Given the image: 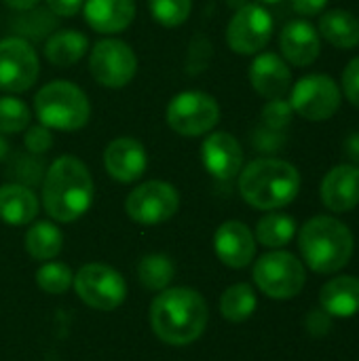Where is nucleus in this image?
I'll list each match as a JSON object with an SVG mask.
<instances>
[{"mask_svg": "<svg viewBox=\"0 0 359 361\" xmlns=\"http://www.w3.org/2000/svg\"><path fill=\"white\" fill-rule=\"evenodd\" d=\"M93 195L91 171L80 159L63 154L47 167L42 178V205L55 222L68 224L85 216L93 203Z\"/></svg>", "mask_w": 359, "mask_h": 361, "instance_id": "f257e3e1", "label": "nucleus"}, {"mask_svg": "<svg viewBox=\"0 0 359 361\" xmlns=\"http://www.w3.org/2000/svg\"><path fill=\"white\" fill-rule=\"evenodd\" d=\"M207 319L205 298L190 288H167L150 305V328L171 347H184L201 338Z\"/></svg>", "mask_w": 359, "mask_h": 361, "instance_id": "f03ea898", "label": "nucleus"}, {"mask_svg": "<svg viewBox=\"0 0 359 361\" xmlns=\"http://www.w3.org/2000/svg\"><path fill=\"white\" fill-rule=\"evenodd\" d=\"M300 190L298 169L275 157H262L239 171V192L256 209L273 212L290 205Z\"/></svg>", "mask_w": 359, "mask_h": 361, "instance_id": "7ed1b4c3", "label": "nucleus"}, {"mask_svg": "<svg viewBox=\"0 0 359 361\" xmlns=\"http://www.w3.org/2000/svg\"><path fill=\"white\" fill-rule=\"evenodd\" d=\"M298 247L315 273H336L353 256V233L332 216H315L300 228Z\"/></svg>", "mask_w": 359, "mask_h": 361, "instance_id": "20e7f679", "label": "nucleus"}, {"mask_svg": "<svg viewBox=\"0 0 359 361\" xmlns=\"http://www.w3.org/2000/svg\"><path fill=\"white\" fill-rule=\"evenodd\" d=\"M34 112L40 125L53 131H78L89 123L91 102L76 82L51 80L38 89Z\"/></svg>", "mask_w": 359, "mask_h": 361, "instance_id": "39448f33", "label": "nucleus"}, {"mask_svg": "<svg viewBox=\"0 0 359 361\" xmlns=\"http://www.w3.org/2000/svg\"><path fill=\"white\" fill-rule=\"evenodd\" d=\"M165 121L171 131L182 137H199L209 133L220 121V104L205 91H182L174 95L165 108Z\"/></svg>", "mask_w": 359, "mask_h": 361, "instance_id": "423d86ee", "label": "nucleus"}, {"mask_svg": "<svg viewBox=\"0 0 359 361\" xmlns=\"http://www.w3.org/2000/svg\"><path fill=\"white\" fill-rule=\"evenodd\" d=\"M256 286L273 300H290L305 288L307 275L303 262L284 250L269 252L254 264Z\"/></svg>", "mask_w": 359, "mask_h": 361, "instance_id": "0eeeda50", "label": "nucleus"}, {"mask_svg": "<svg viewBox=\"0 0 359 361\" xmlns=\"http://www.w3.org/2000/svg\"><path fill=\"white\" fill-rule=\"evenodd\" d=\"M89 72L106 89H123L138 74L135 51L121 38H102L89 53Z\"/></svg>", "mask_w": 359, "mask_h": 361, "instance_id": "6e6552de", "label": "nucleus"}, {"mask_svg": "<svg viewBox=\"0 0 359 361\" xmlns=\"http://www.w3.org/2000/svg\"><path fill=\"white\" fill-rule=\"evenodd\" d=\"M180 209V192L165 180H148L135 186L125 199L127 216L142 226H157L171 220Z\"/></svg>", "mask_w": 359, "mask_h": 361, "instance_id": "1a4fd4ad", "label": "nucleus"}, {"mask_svg": "<svg viewBox=\"0 0 359 361\" xmlns=\"http://www.w3.org/2000/svg\"><path fill=\"white\" fill-rule=\"evenodd\" d=\"M72 286L78 298L95 311H114L125 302L127 296V283L123 275L104 262L85 264L74 275Z\"/></svg>", "mask_w": 359, "mask_h": 361, "instance_id": "9d476101", "label": "nucleus"}, {"mask_svg": "<svg viewBox=\"0 0 359 361\" xmlns=\"http://www.w3.org/2000/svg\"><path fill=\"white\" fill-rule=\"evenodd\" d=\"M341 87L334 78L326 74H309L303 76L290 89V106L296 114L311 123H324L332 118L341 108Z\"/></svg>", "mask_w": 359, "mask_h": 361, "instance_id": "9b49d317", "label": "nucleus"}, {"mask_svg": "<svg viewBox=\"0 0 359 361\" xmlns=\"http://www.w3.org/2000/svg\"><path fill=\"white\" fill-rule=\"evenodd\" d=\"M40 74L38 53L32 42L19 36L0 40V91L11 95L23 93L36 85Z\"/></svg>", "mask_w": 359, "mask_h": 361, "instance_id": "f8f14e48", "label": "nucleus"}, {"mask_svg": "<svg viewBox=\"0 0 359 361\" xmlns=\"http://www.w3.org/2000/svg\"><path fill=\"white\" fill-rule=\"evenodd\" d=\"M273 17L262 4H243L226 25V42L237 55H258L273 36Z\"/></svg>", "mask_w": 359, "mask_h": 361, "instance_id": "ddd939ff", "label": "nucleus"}, {"mask_svg": "<svg viewBox=\"0 0 359 361\" xmlns=\"http://www.w3.org/2000/svg\"><path fill=\"white\" fill-rule=\"evenodd\" d=\"M201 163L212 178L229 182L243 169V148L233 133L212 131L201 144Z\"/></svg>", "mask_w": 359, "mask_h": 361, "instance_id": "4468645a", "label": "nucleus"}, {"mask_svg": "<svg viewBox=\"0 0 359 361\" xmlns=\"http://www.w3.org/2000/svg\"><path fill=\"white\" fill-rule=\"evenodd\" d=\"M104 167L108 176L121 184L138 182L148 167V154L144 144L129 135L112 140L104 150Z\"/></svg>", "mask_w": 359, "mask_h": 361, "instance_id": "2eb2a0df", "label": "nucleus"}, {"mask_svg": "<svg viewBox=\"0 0 359 361\" xmlns=\"http://www.w3.org/2000/svg\"><path fill=\"white\" fill-rule=\"evenodd\" d=\"M214 250L222 264L231 269H245L256 256V237L239 220H229L218 226L214 235Z\"/></svg>", "mask_w": 359, "mask_h": 361, "instance_id": "dca6fc26", "label": "nucleus"}, {"mask_svg": "<svg viewBox=\"0 0 359 361\" xmlns=\"http://www.w3.org/2000/svg\"><path fill=\"white\" fill-rule=\"evenodd\" d=\"M250 82L258 95L277 99L292 89V70L281 55L264 51L258 53L250 66Z\"/></svg>", "mask_w": 359, "mask_h": 361, "instance_id": "f3484780", "label": "nucleus"}, {"mask_svg": "<svg viewBox=\"0 0 359 361\" xmlns=\"http://www.w3.org/2000/svg\"><path fill=\"white\" fill-rule=\"evenodd\" d=\"M279 49L288 63L296 68L311 66L322 51L320 32L305 19H294L284 25L279 34Z\"/></svg>", "mask_w": 359, "mask_h": 361, "instance_id": "a211bd4d", "label": "nucleus"}, {"mask_svg": "<svg viewBox=\"0 0 359 361\" xmlns=\"http://www.w3.org/2000/svg\"><path fill=\"white\" fill-rule=\"evenodd\" d=\"M322 201L328 209L336 214L351 212L359 205V167L358 165H336L330 169L322 182Z\"/></svg>", "mask_w": 359, "mask_h": 361, "instance_id": "6ab92c4d", "label": "nucleus"}, {"mask_svg": "<svg viewBox=\"0 0 359 361\" xmlns=\"http://www.w3.org/2000/svg\"><path fill=\"white\" fill-rule=\"evenodd\" d=\"M85 21L99 34H118L135 17V0H85Z\"/></svg>", "mask_w": 359, "mask_h": 361, "instance_id": "aec40b11", "label": "nucleus"}, {"mask_svg": "<svg viewBox=\"0 0 359 361\" xmlns=\"http://www.w3.org/2000/svg\"><path fill=\"white\" fill-rule=\"evenodd\" d=\"M38 197L32 188L8 182L0 186V220L11 226L32 224L38 216Z\"/></svg>", "mask_w": 359, "mask_h": 361, "instance_id": "412c9836", "label": "nucleus"}, {"mask_svg": "<svg viewBox=\"0 0 359 361\" xmlns=\"http://www.w3.org/2000/svg\"><path fill=\"white\" fill-rule=\"evenodd\" d=\"M320 302L330 317H353L359 313V279L353 275H341L330 279L322 292Z\"/></svg>", "mask_w": 359, "mask_h": 361, "instance_id": "4be33fe9", "label": "nucleus"}, {"mask_svg": "<svg viewBox=\"0 0 359 361\" xmlns=\"http://www.w3.org/2000/svg\"><path fill=\"white\" fill-rule=\"evenodd\" d=\"M89 51V38L80 30H55L44 40V57L57 68H68L80 61Z\"/></svg>", "mask_w": 359, "mask_h": 361, "instance_id": "5701e85b", "label": "nucleus"}, {"mask_svg": "<svg viewBox=\"0 0 359 361\" xmlns=\"http://www.w3.org/2000/svg\"><path fill=\"white\" fill-rule=\"evenodd\" d=\"M317 32L336 49H355L359 44V19L345 8L324 13Z\"/></svg>", "mask_w": 359, "mask_h": 361, "instance_id": "b1692460", "label": "nucleus"}, {"mask_svg": "<svg viewBox=\"0 0 359 361\" xmlns=\"http://www.w3.org/2000/svg\"><path fill=\"white\" fill-rule=\"evenodd\" d=\"M59 17L53 15L47 6H34L30 11H19L17 17L11 19L13 36H19L28 42H42L47 40L59 25Z\"/></svg>", "mask_w": 359, "mask_h": 361, "instance_id": "393cba45", "label": "nucleus"}, {"mask_svg": "<svg viewBox=\"0 0 359 361\" xmlns=\"http://www.w3.org/2000/svg\"><path fill=\"white\" fill-rule=\"evenodd\" d=\"M23 243H25L28 254L34 260L49 262V260H53L61 252V247H63V235H61V231L53 222L40 220V222H34L28 228Z\"/></svg>", "mask_w": 359, "mask_h": 361, "instance_id": "a878e982", "label": "nucleus"}, {"mask_svg": "<svg viewBox=\"0 0 359 361\" xmlns=\"http://www.w3.org/2000/svg\"><path fill=\"white\" fill-rule=\"evenodd\" d=\"M294 235H296L294 218L288 214H279V212H271V214L262 216L256 226L258 243L264 247H271V250H279V247L288 245L294 239Z\"/></svg>", "mask_w": 359, "mask_h": 361, "instance_id": "bb28decb", "label": "nucleus"}, {"mask_svg": "<svg viewBox=\"0 0 359 361\" xmlns=\"http://www.w3.org/2000/svg\"><path fill=\"white\" fill-rule=\"evenodd\" d=\"M176 267L165 254H148L138 264V279L150 292H163L174 281Z\"/></svg>", "mask_w": 359, "mask_h": 361, "instance_id": "cd10ccee", "label": "nucleus"}, {"mask_svg": "<svg viewBox=\"0 0 359 361\" xmlns=\"http://www.w3.org/2000/svg\"><path fill=\"white\" fill-rule=\"evenodd\" d=\"M256 307H258L256 294H254L252 286H248V283L231 286L220 298V313L224 319H229L233 324L250 319L254 315Z\"/></svg>", "mask_w": 359, "mask_h": 361, "instance_id": "c85d7f7f", "label": "nucleus"}, {"mask_svg": "<svg viewBox=\"0 0 359 361\" xmlns=\"http://www.w3.org/2000/svg\"><path fill=\"white\" fill-rule=\"evenodd\" d=\"M32 121V110L30 106L13 95H2L0 97V133L11 135L25 131Z\"/></svg>", "mask_w": 359, "mask_h": 361, "instance_id": "c756f323", "label": "nucleus"}, {"mask_svg": "<svg viewBox=\"0 0 359 361\" xmlns=\"http://www.w3.org/2000/svg\"><path fill=\"white\" fill-rule=\"evenodd\" d=\"M47 173V165L40 157L30 154L28 150L21 154H13L11 163H8V176L17 182L23 184L28 188L42 184V178Z\"/></svg>", "mask_w": 359, "mask_h": 361, "instance_id": "7c9ffc66", "label": "nucleus"}, {"mask_svg": "<svg viewBox=\"0 0 359 361\" xmlns=\"http://www.w3.org/2000/svg\"><path fill=\"white\" fill-rule=\"evenodd\" d=\"M36 283L47 294H63L74 283V273L63 262H44L36 271Z\"/></svg>", "mask_w": 359, "mask_h": 361, "instance_id": "2f4dec72", "label": "nucleus"}, {"mask_svg": "<svg viewBox=\"0 0 359 361\" xmlns=\"http://www.w3.org/2000/svg\"><path fill=\"white\" fill-rule=\"evenodd\" d=\"M150 15L165 27L182 25L193 11V0H148Z\"/></svg>", "mask_w": 359, "mask_h": 361, "instance_id": "473e14b6", "label": "nucleus"}, {"mask_svg": "<svg viewBox=\"0 0 359 361\" xmlns=\"http://www.w3.org/2000/svg\"><path fill=\"white\" fill-rule=\"evenodd\" d=\"M292 114L294 110L290 102H286L284 97L269 99L262 108V123L273 131H284L292 123Z\"/></svg>", "mask_w": 359, "mask_h": 361, "instance_id": "72a5a7b5", "label": "nucleus"}, {"mask_svg": "<svg viewBox=\"0 0 359 361\" xmlns=\"http://www.w3.org/2000/svg\"><path fill=\"white\" fill-rule=\"evenodd\" d=\"M23 146L30 154H36V157H42L44 152L51 150L53 146V129L44 127V125H34V127H28L25 129V135H23Z\"/></svg>", "mask_w": 359, "mask_h": 361, "instance_id": "f704fd0d", "label": "nucleus"}, {"mask_svg": "<svg viewBox=\"0 0 359 361\" xmlns=\"http://www.w3.org/2000/svg\"><path fill=\"white\" fill-rule=\"evenodd\" d=\"M209 57H212V44H209V40L207 38H201V36H197L193 42H190V51H188V72L190 74H197V72H201L203 68H207V63H209Z\"/></svg>", "mask_w": 359, "mask_h": 361, "instance_id": "c9c22d12", "label": "nucleus"}, {"mask_svg": "<svg viewBox=\"0 0 359 361\" xmlns=\"http://www.w3.org/2000/svg\"><path fill=\"white\" fill-rule=\"evenodd\" d=\"M343 93H345V97L359 108V57L355 59H351L349 63H347V68H345V72H343Z\"/></svg>", "mask_w": 359, "mask_h": 361, "instance_id": "e433bc0d", "label": "nucleus"}, {"mask_svg": "<svg viewBox=\"0 0 359 361\" xmlns=\"http://www.w3.org/2000/svg\"><path fill=\"white\" fill-rule=\"evenodd\" d=\"M85 0H47V8L57 17H74L83 11Z\"/></svg>", "mask_w": 359, "mask_h": 361, "instance_id": "4c0bfd02", "label": "nucleus"}, {"mask_svg": "<svg viewBox=\"0 0 359 361\" xmlns=\"http://www.w3.org/2000/svg\"><path fill=\"white\" fill-rule=\"evenodd\" d=\"M307 330L317 336L326 334L330 330V315L326 311H311L307 317Z\"/></svg>", "mask_w": 359, "mask_h": 361, "instance_id": "58836bf2", "label": "nucleus"}, {"mask_svg": "<svg viewBox=\"0 0 359 361\" xmlns=\"http://www.w3.org/2000/svg\"><path fill=\"white\" fill-rule=\"evenodd\" d=\"M328 6V0H292V8L303 17L320 15Z\"/></svg>", "mask_w": 359, "mask_h": 361, "instance_id": "ea45409f", "label": "nucleus"}, {"mask_svg": "<svg viewBox=\"0 0 359 361\" xmlns=\"http://www.w3.org/2000/svg\"><path fill=\"white\" fill-rule=\"evenodd\" d=\"M38 2L40 0H4V4L6 6H11L13 11H30V8H34V6H38Z\"/></svg>", "mask_w": 359, "mask_h": 361, "instance_id": "a19ab883", "label": "nucleus"}, {"mask_svg": "<svg viewBox=\"0 0 359 361\" xmlns=\"http://www.w3.org/2000/svg\"><path fill=\"white\" fill-rule=\"evenodd\" d=\"M345 148H347V154L351 159L359 161V133H353L347 142H345Z\"/></svg>", "mask_w": 359, "mask_h": 361, "instance_id": "79ce46f5", "label": "nucleus"}, {"mask_svg": "<svg viewBox=\"0 0 359 361\" xmlns=\"http://www.w3.org/2000/svg\"><path fill=\"white\" fill-rule=\"evenodd\" d=\"M8 152H11V144H8V140L0 133V161H4V159L8 157Z\"/></svg>", "mask_w": 359, "mask_h": 361, "instance_id": "37998d69", "label": "nucleus"}, {"mask_svg": "<svg viewBox=\"0 0 359 361\" xmlns=\"http://www.w3.org/2000/svg\"><path fill=\"white\" fill-rule=\"evenodd\" d=\"M262 4H277V2H281V0H260Z\"/></svg>", "mask_w": 359, "mask_h": 361, "instance_id": "c03bdc74", "label": "nucleus"}]
</instances>
